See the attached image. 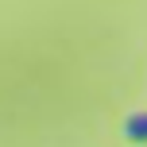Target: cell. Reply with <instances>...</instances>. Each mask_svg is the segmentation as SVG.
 I'll use <instances>...</instances> for the list:
<instances>
[{
    "label": "cell",
    "mask_w": 147,
    "mask_h": 147,
    "mask_svg": "<svg viewBox=\"0 0 147 147\" xmlns=\"http://www.w3.org/2000/svg\"><path fill=\"white\" fill-rule=\"evenodd\" d=\"M124 136L132 143H147V112H132L124 120Z\"/></svg>",
    "instance_id": "obj_1"
}]
</instances>
